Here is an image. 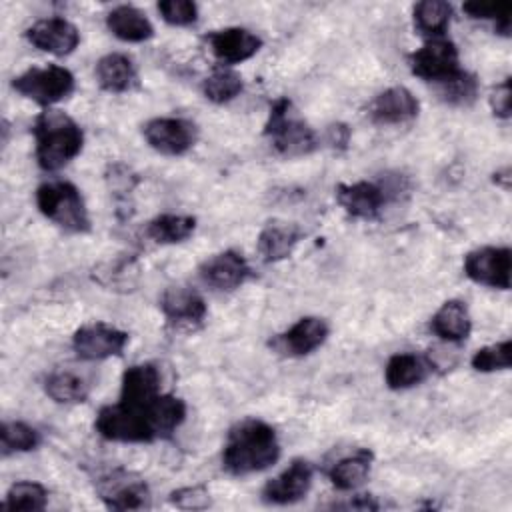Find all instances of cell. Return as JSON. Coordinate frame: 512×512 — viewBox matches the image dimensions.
Masks as SVG:
<instances>
[{
	"instance_id": "1",
	"label": "cell",
	"mask_w": 512,
	"mask_h": 512,
	"mask_svg": "<svg viewBox=\"0 0 512 512\" xmlns=\"http://www.w3.org/2000/svg\"><path fill=\"white\" fill-rule=\"evenodd\" d=\"M280 458V442L276 430L258 418L236 422L226 436L222 448V468L232 476H248L262 472Z\"/></svg>"
},
{
	"instance_id": "2",
	"label": "cell",
	"mask_w": 512,
	"mask_h": 512,
	"mask_svg": "<svg viewBox=\"0 0 512 512\" xmlns=\"http://www.w3.org/2000/svg\"><path fill=\"white\" fill-rule=\"evenodd\" d=\"M36 162L46 172H56L74 160L84 146L80 124L62 110L46 108L34 122Z\"/></svg>"
},
{
	"instance_id": "3",
	"label": "cell",
	"mask_w": 512,
	"mask_h": 512,
	"mask_svg": "<svg viewBox=\"0 0 512 512\" xmlns=\"http://www.w3.org/2000/svg\"><path fill=\"white\" fill-rule=\"evenodd\" d=\"M40 214L68 234L90 232V214L80 190L66 180L44 182L36 188Z\"/></svg>"
},
{
	"instance_id": "4",
	"label": "cell",
	"mask_w": 512,
	"mask_h": 512,
	"mask_svg": "<svg viewBox=\"0 0 512 512\" xmlns=\"http://www.w3.org/2000/svg\"><path fill=\"white\" fill-rule=\"evenodd\" d=\"M264 136L270 140V146L284 158L306 156L318 146L316 132L294 112L288 98H278L270 106V114L264 124Z\"/></svg>"
},
{
	"instance_id": "5",
	"label": "cell",
	"mask_w": 512,
	"mask_h": 512,
	"mask_svg": "<svg viewBox=\"0 0 512 512\" xmlns=\"http://www.w3.org/2000/svg\"><path fill=\"white\" fill-rule=\"evenodd\" d=\"M150 404V402H148ZM146 406H132L126 402H116L102 406L94 420V430L110 442L124 444H144L158 440L154 424Z\"/></svg>"
},
{
	"instance_id": "6",
	"label": "cell",
	"mask_w": 512,
	"mask_h": 512,
	"mask_svg": "<svg viewBox=\"0 0 512 512\" xmlns=\"http://www.w3.org/2000/svg\"><path fill=\"white\" fill-rule=\"evenodd\" d=\"M12 88L20 96L50 108L74 92V74L58 64L32 66L12 80Z\"/></svg>"
},
{
	"instance_id": "7",
	"label": "cell",
	"mask_w": 512,
	"mask_h": 512,
	"mask_svg": "<svg viewBox=\"0 0 512 512\" xmlns=\"http://www.w3.org/2000/svg\"><path fill=\"white\" fill-rule=\"evenodd\" d=\"M96 492L110 510H142L150 506V488L142 476L126 468H110L96 476Z\"/></svg>"
},
{
	"instance_id": "8",
	"label": "cell",
	"mask_w": 512,
	"mask_h": 512,
	"mask_svg": "<svg viewBox=\"0 0 512 512\" xmlns=\"http://www.w3.org/2000/svg\"><path fill=\"white\" fill-rule=\"evenodd\" d=\"M408 64L414 76L432 84L442 82L462 70L458 48L446 36L428 38L418 50L408 56Z\"/></svg>"
},
{
	"instance_id": "9",
	"label": "cell",
	"mask_w": 512,
	"mask_h": 512,
	"mask_svg": "<svg viewBox=\"0 0 512 512\" xmlns=\"http://www.w3.org/2000/svg\"><path fill=\"white\" fill-rule=\"evenodd\" d=\"M146 144L164 156H182L194 148L198 128L194 122L176 116L152 118L142 126Z\"/></svg>"
},
{
	"instance_id": "10",
	"label": "cell",
	"mask_w": 512,
	"mask_h": 512,
	"mask_svg": "<svg viewBox=\"0 0 512 512\" xmlns=\"http://www.w3.org/2000/svg\"><path fill=\"white\" fill-rule=\"evenodd\" d=\"M512 250L508 246H482L464 256V274L482 286L508 290Z\"/></svg>"
},
{
	"instance_id": "11",
	"label": "cell",
	"mask_w": 512,
	"mask_h": 512,
	"mask_svg": "<svg viewBox=\"0 0 512 512\" xmlns=\"http://www.w3.org/2000/svg\"><path fill=\"white\" fill-rule=\"evenodd\" d=\"M130 336L128 332L106 324V322H92L80 326L72 336V350L82 360H106L112 356L122 354Z\"/></svg>"
},
{
	"instance_id": "12",
	"label": "cell",
	"mask_w": 512,
	"mask_h": 512,
	"mask_svg": "<svg viewBox=\"0 0 512 512\" xmlns=\"http://www.w3.org/2000/svg\"><path fill=\"white\" fill-rule=\"evenodd\" d=\"M314 468L308 460L296 458L278 476L268 480L262 488V500L274 506H286L302 500L312 488Z\"/></svg>"
},
{
	"instance_id": "13",
	"label": "cell",
	"mask_w": 512,
	"mask_h": 512,
	"mask_svg": "<svg viewBox=\"0 0 512 512\" xmlns=\"http://www.w3.org/2000/svg\"><path fill=\"white\" fill-rule=\"evenodd\" d=\"M330 334V326L320 316H304L296 320L286 332L270 340V346L284 356H308L318 350Z\"/></svg>"
},
{
	"instance_id": "14",
	"label": "cell",
	"mask_w": 512,
	"mask_h": 512,
	"mask_svg": "<svg viewBox=\"0 0 512 512\" xmlns=\"http://www.w3.org/2000/svg\"><path fill=\"white\" fill-rule=\"evenodd\" d=\"M160 310L168 324L176 328H198L206 314V302L202 294L190 286H170L160 296Z\"/></svg>"
},
{
	"instance_id": "15",
	"label": "cell",
	"mask_w": 512,
	"mask_h": 512,
	"mask_svg": "<svg viewBox=\"0 0 512 512\" xmlns=\"http://www.w3.org/2000/svg\"><path fill=\"white\" fill-rule=\"evenodd\" d=\"M336 202L342 210L358 220H374L380 216L384 204L390 200L382 184L360 180L336 186Z\"/></svg>"
},
{
	"instance_id": "16",
	"label": "cell",
	"mask_w": 512,
	"mask_h": 512,
	"mask_svg": "<svg viewBox=\"0 0 512 512\" xmlns=\"http://www.w3.org/2000/svg\"><path fill=\"white\" fill-rule=\"evenodd\" d=\"M198 272L208 286L222 292L240 288L252 274L250 264L236 250H224V252L212 254L200 264Z\"/></svg>"
},
{
	"instance_id": "17",
	"label": "cell",
	"mask_w": 512,
	"mask_h": 512,
	"mask_svg": "<svg viewBox=\"0 0 512 512\" xmlns=\"http://www.w3.org/2000/svg\"><path fill=\"white\" fill-rule=\"evenodd\" d=\"M26 40L42 52L54 56H68L78 48L80 32L72 22L54 16L34 22L26 30Z\"/></svg>"
},
{
	"instance_id": "18",
	"label": "cell",
	"mask_w": 512,
	"mask_h": 512,
	"mask_svg": "<svg viewBox=\"0 0 512 512\" xmlns=\"http://www.w3.org/2000/svg\"><path fill=\"white\" fill-rule=\"evenodd\" d=\"M206 42L212 54L222 62V66L240 64L252 58L262 48V38L256 36L252 30L240 26L212 30L206 36Z\"/></svg>"
},
{
	"instance_id": "19",
	"label": "cell",
	"mask_w": 512,
	"mask_h": 512,
	"mask_svg": "<svg viewBox=\"0 0 512 512\" xmlns=\"http://www.w3.org/2000/svg\"><path fill=\"white\" fill-rule=\"evenodd\" d=\"M420 102L418 98L404 86H392L374 96L368 106L370 120L378 126L404 124L418 116Z\"/></svg>"
},
{
	"instance_id": "20",
	"label": "cell",
	"mask_w": 512,
	"mask_h": 512,
	"mask_svg": "<svg viewBox=\"0 0 512 512\" xmlns=\"http://www.w3.org/2000/svg\"><path fill=\"white\" fill-rule=\"evenodd\" d=\"M300 238H302V230L298 224L286 222V220H270L264 224V228L258 234L256 250L266 264L280 262L290 258Z\"/></svg>"
},
{
	"instance_id": "21",
	"label": "cell",
	"mask_w": 512,
	"mask_h": 512,
	"mask_svg": "<svg viewBox=\"0 0 512 512\" xmlns=\"http://www.w3.org/2000/svg\"><path fill=\"white\" fill-rule=\"evenodd\" d=\"M160 370L152 362L132 364L122 374L120 402L132 406H146L160 394Z\"/></svg>"
},
{
	"instance_id": "22",
	"label": "cell",
	"mask_w": 512,
	"mask_h": 512,
	"mask_svg": "<svg viewBox=\"0 0 512 512\" xmlns=\"http://www.w3.org/2000/svg\"><path fill=\"white\" fill-rule=\"evenodd\" d=\"M432 370L434 366L426 356L414 352H398L386 362L384 382L390 390H408L422 384L432 374Z\"/></svg>"
},
{
	"instance_id": "23",
	"label": "cell",
	"mask_w": 512,
	"mask_h": 512,
	"mask_svg": "<svg viewBox=\"0 0 512 512\" xmlns=\"http://www.w3.org/2000/svg\"><path fill=\"white\" fill-rule=\"evenodd\" d=\"M96 80L102 90L112 94H124L138 88V70L130 56L120 52L104 54L96 62Z\"/></svg>"
},
{
	"instance_id": "24",
	"label": "cell",
	"mask_w": 512,
	"mask_h": 512,
	"mask_svg": "<svg viewBox=\"0 0 512 512\" xmlns=\"http://www.w3.org/2000/svg\"><path fill=\"white\" fill-rule=\"evenodd\" d=\"M430 332L446 342H462L472 332V318L466 302L446 300L430 318Z\"/></svg>"
},
{
	"instance_id": "25",
	"label": "cell",
	"mask_w": 512,
	"mask_h": 512,
	"mask_svg": "<svg viewBox=\"0 0 512 512\" xmlns=\"http://www.w3.org/2000/svg\"><path fill=\"white\" fill-rule=\"evenodd\" d=\"M106 28L122 42H146L154 36L148 16L128 4L116 6L106 14Z\"/></svg>"
},
{
	"instance_id": "26",
	"label": "cell",
	"mask_w": 512,
	"mask_h": 512,
	"mask_svg": "<svg viewBox=\"0 0 512 512\" xmlns=\"http://www.w3.org/2000/svg\"><path fill=\"white\" fill-rule=\"evenodd\" d=\"M372 462L374 454L368 448H358L352 454L340 458L336 464H332V468L328 470V478L336 490L352 492L368 480Z\"/></svg>"
},
{
	"instance_id": "27",
	"label": "cell",
	"mask_w": 512,
	"mask_h": 512,
	"mask_svg": "<svg viewBox=\"0 0 512 512\" xmlns=\"http://www.w3.org/2000/svg\"><path fill=\"white\" fill-rule=\"evenodd\" d=\"M186 402L174 394H158L150 404H148V414L154 424V430L158 438H168L176 432V428L182 426L186 420Z\"/></svg>"
},
{
	"instance_id": "28",
	"label": "cell",
	"mask_w": 512,
	"mask_h": 512,
	"mask_svg": "<svg viewBox=\"0 0 512 512\" xmlns=\"http://www.w3.org/2000/svg\"><path fill=\"white\" fill-rule=\"evenodd\" d=\"M196 230V218L186 214H160L146 224V236L156 244H180Z\"/></svg>"
},
{
	"instance_id": "29",
	"label": "cell",
	"mask_w": 512,
	"mask_h": 512,
	"mask_svg": "<svg viewBox=\"0 0 512 512\" xmlns=\"http://www.w3.org/2000/svg\"><path fill=\"white\" fill-rule=\"evenodd\" d=\"M414 28L428 38L444 36L450 18H452V4L442 0H422L412 10Z\"/></svg>"
},
{
	"instance_id": "30",
	"label": "cell",
	"mask_w": 512,
	"mask_h": 512,
	"mask_svg": "<svg viewBox=\"0 0 512 512\" xmlns=\"http://www.w3.org/2000/svg\"><path fill=\"white\" fill-rule=\"evenodd\" d=\"M244 90L242 76L230 66L214 68L202 82V94L214 104H226Z\"/></svg>"
},
{
	"instance_id": "31",
	"label": "cell",
	"mask_w": 512,
	"mask_h": 512,
	"mask_svg": "<svg viewBox=\"0 0 512 512\" xmlns=\"http://www.w3.org/2000/svg\"><path fill=\"white\" fill-rule=\"evenodd\" d=\"M44 392L56 404H80L88 398V384L72 372H52L44 378Z\"/></svg>"
},
{
	"instance_id": "32",
	"label": "cell",
	"mask_w": 512,
	"mask_h": 512,
	"mask_svg": "<svg viewBox=\"0 0 512 512\" xmlns=\"http://www.w3.org/2000/svg\"><path fill=\"white\" fill-rule=\"evenodd\" d=\"M436 94L450 106H470L478 98V78L466 70H458L450 78L434 84Z\"/></svg>"
},
{
	"instance_id": "33",
	"label": "cell",
	"mask_w": 512,
	"mask_h": 512,
	"mask_svg": "<svg viewBox=\"0 0 512 512\" xmlns=\"http://www.w3.org/2000/svg\"><path fill=\"white\" fill-rule=\"evenodd\" d=\"M46 504H48V490L40 482L20 480L8 488L2 508L4 510L38 512V510H44Z\"/></svg>"
},
{
	"instance_id": "34",
	"label": "cell",
	"mask_w": 512,
	"mask_h": 512,
	"mask_svg": "<svg viewBox=\"0 0 512 512\" xmlns=\"http://www.w3.org/2000/svg\"><path fill=\"white\" fill-rule=\"evenodd\" d=\"M0 440H2V452L4 456L14 454V452H30L36 450L40 444V432L32 428L26 422H4L0 430Z\"/></svg>"
},
{
	"instance_id": "35",
	"label": "cell",
	"mask_w": 512,
	"mask_h": 512,
	"mask_svg": "<svg viewBox=\"0 0 512 512\" xmlns=\"http://www.w3.org/2000/svg\"><path fill=\"white\" fill-rule=\"evenodd\" d=\"M104 180L108 184L110 194L114 196V200L120 206L118 210H126L124 206L130 204V196H132L134 188L138 186V176L126 164L112 162V164H108V168L104 172Z\"/></svg>"
},
{
	"instance_id": "36",
	"label": "cell",
	"mask_w": 512,
	"mask_h": 512,
	"mask_svg": "<svg viewBox=\"0 0 512 512\" xmlns=\"http://www.w3.org/2000/svg\"><path fill=\"white\" fill-rule=\"evenodd\" d=\"M470 364H472V368L476 372L508 370L510 364H512V342L510 340H502V342L478 348L474 352Z\"/></svg>"
},
{
	"instance_id": "37",
	"label": "cell",
	"mask_w": 512,
	"mask_h": 512,
	"mask_svg": "<svg viewBox=\"0 0 512 512\" xmlns=\"http://www.w3.org/2000/svg\"><path fill=\"white\" fill-rule=\"evenodd\" d=\"M158 12L170 26H192L198 20V6L190 0H162Z\"/></svg>"
},
{
	"instance_id": "38",
	"label": "cell",
	"mask_w": 512,
	"mask_h": 512,
	"mask_svg": "<svg viewBox=\"0 0 512 512\" xmlns=\"http://www.w3.org/2000/svg\"><path fill=\"white\" fill-rule=\"evenodd\" d=\"M168 500H170L172 506L182 508V510H202V508H208L212 504L208 488L200 486V484L176 488V490L170 492Z\"/></svg>"
},
{
	"instance_id": "39",
	"label": "cell",
	"mask_w": 512,
	"mask_h": 512,
	"mask_svg": "<svg viewBox=\"0 0 512 512\" xmlns=\"http://www.w3.org/2000/svg\"><path fill=\"white\" fill-rule=\"evenodd\" d=\"M462 10L470 18L496 20V24H500V22H510L512 4L510 2H466Z\"/></svg>"
},
{
	"instance_id": "40",
	"label": "cell",
	"mask_w": 512,
	"mask_h": 512,
	"mask_svg": "<svg viewBox=\"0 0 512 512\" xmlns=\"http://www.w3.org/2000/svg\"><path fill=\"white\" fill-rule=\"evenodd\" d=\"M490 108L492 114L498 118H510L512 112V88H510V78H504L500 84H496L490 92Z\"/></svg>"
},
{
	"instance_id": "41",
	"label": "cell",
	"mask_w": 512,
	"mask_h": 512,
	"mask_svg": "<svg viewBox=\"0 0 512 512\" xmlns=\"http://www.w3.org/2000/svg\"><path fill=\"white\" fill-rule=\"evenodd\" d=\"M328 136V144L334 148H346L348 140H350V130L346 124H332L326 132Z\"/></svg>"
},
{
	"instance_id": "42",
	"label": "cell",
	"mask_w": 512,
	"mask_h": 512,
	"mask_svg": "<svg viewBox=\"0 0 512 512\" xmlns=\"http://www.w3.org/2000/svg\"><path fill=\"white\" fill-rule=\"evenodd\" d=\"M338 506H344V508H356V510H378L380 504L374 500V496L370 494H360V496H354V500L346 502V504H338Z\"/></svg>"
},
{
	"instance_id": "43",
	"label": "cell",
	"mask_w": 512,
	"mask_h": 512,
	"mask_svg": "<svg viewBox=\"0 0 512 512\" xmlns=\"http://www.w3.org/2000/svg\"><path fill=\"white\" fill-rule=\"evenodd\" d=\"M494 182L500 184L504 190H508L510 188V168H504L502 172H496Z\"/></svg>"
}]
</instances>
